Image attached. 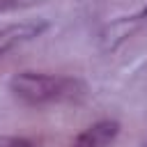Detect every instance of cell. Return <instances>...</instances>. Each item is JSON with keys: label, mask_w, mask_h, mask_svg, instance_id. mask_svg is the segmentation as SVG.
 <instances>
[{"label": "cell", "mask_w": 147, "mask_h": 147, "mask_svg": "<svg viewBox=\"0 0 147 147\" xmlns=\"http://www.w3.org/2000/svg\"><path fill=\"white\" fill-rule=\"evenodd\" d=\"M119 133V124L115 119H101L96 124H92L90 129H85L71 147H108Z\"/></svg>", "instance_id": "3"}, {"label": "cell", "mask_w": 147, "mask_h": 147, "mask_svg": "<svg viewBox=\"0 0 147 147\" xmlns=\"http://www.w3.org/2000/svg\"><path fill=\"white\" fill-rule=\"evenodd\" d=\"M142 23V18L136 14V16H122V18H115V21H110L103 30H101V34H99V41H101V48L103 51H113V48H117L138 25Z\"/></svg>", "instance_id": "4"}, {"label": "cell", "mask_w": 147, "mask_h": 147, "mask_svg": "<svg viewBox=\"0 0 147 147\" xmlns=\"http://www.w3.org/2000/svg\"><path fill=\"white\" fill-rule=\"evenodd\" d=\"M0 147H34V142H32V140H28V138L0 136Z\"/></svg>", "instance_id": "5"}, {"label": "cell", "mask_w": 147, "mask_h": 147, "mask_svg": "<svg viewBox=\"0 0 147 147\" xmlns=\"http://www.w3.org/2000/svg\"><path fill=\"white\" fill-rule=\"evenodd\" d=\"M9 90L23 103L39 106V103H48V101L76 99V96L83 94L85 87L76 78L37 74V71H21L9 80Z\"/></svg>", "instance_id": "1"}, {"label": "cell", "mask_w": 147, "mask_h": 147, "mask_svg": "<svg viewBox=\"0 0 147 147\" xmlns=\"http://www.w3.org/2000/svg\"><path fill=\"white\" fill-rule=\"evenodd\" d=\"M145 147H147V145H145Z\"/></svg>", "instance_id": "8"}, {"label": "cell", "mask_w": 147, "mask_h": 147, "mask_svg": "<svg viewBox=\"0 0 147 147\" xmlns=\"http://www.w3.org/2000/svg\"><path fill=\"white\" fill-rule=\"evenodd\" d=\"M138 16H140V18H142V21H147V5H145V7H142V11H140V14H138Z\"/></svg>", "instance_id": "7"}, {"label": "cell", "mask_w": 147, "mask_h": 147, "mask_svg": "<svg viewBox=\"0 0 147 147\" xmlns=\"http://www.w3.org/2000/svg\"><path fill=\"white\" fill-rule=\"evenodd\" d=\"M34 0H0V9H16L23 5H32Z\"/></svg>", "instance_id": "6"}, {"label": "cell", "mask_w": 147, "mask_h": 147, "mask_svg": "<svg viewBox=\"0 0 147 147\" xmlns=\"http://www.w3.org/2000/svg\"><path fill=\"white\" fill-rule=\"evenodd\" d=\"M46 30V21H23V23H14L0 30V57L5 53H9L14 46L39 37Z\"/></svg>", "instance_id": "2"}]
</instances>
